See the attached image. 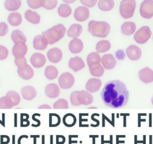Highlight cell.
I'll list each match as a JSON object with an SVG mask.
<instances>
[{
	"instance_id": "51",
	"label": "cell",
	"mask_w": 153,
	"mask_h": 144,
	"mask_svg": "<svg viewBox=\"0 0 153 144\" xmlns=\"http://www.w3.org/2000/svg\"><path fill=\"white\" fill-rule=\"evenodd\" d=\"M38 109H51L52 108L49 105L44 104V105H42L40 106H39Z\"/></svg>"
},
{
	"instance_id": "15",
	"label": "cell",
	"mask_w": 153,
	"mask_h": 144,
	"mask_svg": "<svg viewBox=\"0 0 153 144\" xmlns=\"http://www.w3.org/2000/svg\"><path fill=\"white\" fill-rule=\"evenodd\" d=\"M101 62L105 69L111 70L115 67L117 62L111 54H106L101 58Z\"/></svg>"
},
{
	"instance_id": "38",
	"label": "cell",
	"mask_w": 153,
	"mask_h": 144,
	"mask_svg": "<svg viewBox=\"0 0 153 144\" xmlns=\"http://www.w3.org/2000/svg\"><path fill=\"white\" fill-rule=\"evenodd\" d=\"M87 63L88 66L96 63H100L101 58L99 54L97 52H91L87 57Z\"/></svg>"
},
{
	"instance_id": "58",
	"label": "cell",
	"mask_w": 153,
	"mask_h": 144,
	"mask_svg": "<svg viewBox=\"0 0 153 144\" xmlns=\"http://www.w3.org/2000/svg\"><path fill=\"white\" fill-rule=\"evenodd\" d=\"M152 104L153 105V96L152 97Z\"/></svg>"
},
{
	"instance_id": "37",
	"label": "cell",
	"mask_w": 153,
	"mask_h": 144,
	"mask_svg": "<svg viewBox=\"0 0 153 144\" xmlns=\"http://www.w3.org/2000/svg\"><path fill=\"white\" fill-rule=\"evenodd\" d=\"M7 96H8L10 99H11L13 104H14V106H17L19 104L20 102V96L18 92L14 91H9L6 93Z\"/></svg>"
},
{
	"instance_id": "30",
	"label": "cell",
	"mask_w": 153,
	"mask_h": 144,
	"mask_svg": "<svg viewBox=\"0 0 153 144\" xmlns=\"http://www.w3.org/2000/svg\"><path fill=\"white\" fill-rule=\"evenodd\" d=\"M45 74L46 78L49 80H53L58 76L59 70L54 66L49 65L45 68Z\"/></svg>"
},
{
	"instance_id": "42",
	"label": "cell",
	"mask_w": 153,
	"mask_h": 144,
	"mask_svg": "<svg viewBox=\"0 0 153 144\" xmlns=\"http://www.w3.org/2000/svg\"><path fill=\"white\" fill-rule=\"evenodd\" d=\"M29 116L27 114L22 113L20 114V126L22 127H27L29 126L30 122L29 121Z\"/></svg>"
},
{
	"instance_id": "12",
	"label": "cell",
	"mask_w": 153,
	"mask_h": 144,
	"mask_svg": "<svg viewBox=\"0 0 153 144\" xmlns=\"http://www.w3.org/2000/svg\"><path fill=\"white\" fill-rule=\"evenodd\" d=\"M140 80L145 83L153 82V71L148 67L145 68L139 72Z\"/></svg>"
},
{
	"instance_id": "55",
	"label": "cell",
	"mask_w": 153,
	"mask_h": 144,
	"mask_svg": "<svg viewBox=\"0 0 153 144\" xmlns=\"http://www.w3.org/2000/svg\"><path fill=\"white\" fill-rule=\"evenodd\" d=\"M15 116V124H14V127H17V114H14Z\"/></svg>"
},
{
	"instance_id": "57",
	"label": "cell",
	"mask_w": 153,
	"mask_h": 144,
	"mask_svg": "<svg viewBox=\"0 0 153 144\" xmlns=\"http://www.w3.org/2000/svg\"><path fill=\"white\" fill-rule=\"evenodd\" d=\"M88 109H97V108L96 107H90V108H89Z\"/></svg>"
},
{
	"instance_id": "4",
	"label": "cell",
	"mask_w": 153,
	"mask_h": 144,
	"mask_svg": "<svg viewBox=\"0 0 153 144\" xmlns=\"http://www.w3.org/2000/svg\"><path fill=\"white\" fill-rule=\"evenodd\" d=\"M93 97L87 91H76L70 94V101L72 105L77 106L81 105H88L93 102Z\"/></svg>"
},
{
	"instance_id": "8",
	"label": "cell",
	"mask_w": 153,
	"mask_h": 144,
	"mask_svg": "<svg viewBox=\"0 0 153 144\" xmlns=\"http://www.w3.org/2000/svg\"><path fill=\"white\" fill-rule=\"evenodd\" d=\"M140 13L143 18L150 19L153 16V0H144L141 3Z\"/></svg>"
},
{
	"instance_id": "11",
	"label": "cell",
	"mask_w": 153,
	"mask_h": 144,
	"mask_svg": "<svg viewBox=\"0 0 153 144\" xmlns=\"http://www.w3.org/2000/svg\"><path fill=\"white\" fill-rule=\"evenodd\" d=\"M46 62V59L44 55L41 53H35L32 55L30 58V63L32 65L36 68L43 67Z\"/></svg>"
},
{
	"instance_id": "34",
	"label": "cell",
	"mask_w": 153,
	"mask_h": 144,
	"mask_svg": "<svg viewBox=\"0 0 153 144\" xmlns=\"http://www.w3.org/2000/svg\"><path fill=\"white\" fill-rule=\"evenodd\" d=\"M111 48V43L107 40H100L96 46V50L98 53H103L108 51Z\"/></svg>"
},
{
	"instance_id": "40",
	"label": "cell",
	"mask_w": 153,
	"mask_h": 144,
	"mask_svg": "<svg viewBox=\"0 0 153 144\" xmlns=\"http://www.w3.org/2000/svg\"><path fill=\"white\" fill-rule=\"evenodd\" d=\"M57 0H43L42 7L47 10H52L57 5Z\"/></svg>"
},
{
	"instance_id": "18",
	"label": "cell",
	"mask_w": 153,
	"mask_h": 144,
	"mask_svg": "<svg viewBox=\"0 0 153 144\" xmlns=\"http://www.w3.org/2000/svg\"><path fill=\"white\" fill-rule=\"evenodd\" d=\"M126 54L128 58L132 60H137L141 56V51L137 46L131 45L126 50Z\"/></svg>"
},
{
	"instance_id": "16",
	"label": "cell",
	"mask_w": 153,
	"mask_h": 144,
	"mask_svg": "<svg viewBox=\"0 0 153 144\" xmlns=\"http://www.w3.org/2000/svg\"><path fill=\"white\" fill-rule=\"evenodd\" d=\"M21 94L24 99L26 100H32L36 97L37 94L35 88L30 86L23 87L21 90Z\"/></svg>"
},
{
	"instance_id": "22",
	"label": "cell",
	"mask_w": 153,
	"mask_h": 144,
	"mask_svg": "<svg viewBox=\"0 0 153 144\" xmlns=\"http://www.w3.org/2000/svg\"><path fill=\"white\" fill-rule=\"evenodd\" d=\"M47 42L42 35L36 36L33 40V47L37 50H44L47 47Z\"/></svg>"
},
{
	"instance_id": "47",
	"label": "cell",
	"mask_w": 153,
	"mask_h": 144,
	"mask_svg": "<svg viewBox=\"0 0 153 144\" xmlns=\"http://www.w3.org/2000/svg\"><path fill=\"white\" fill-rule=\"evenodd\" d=\"M10 141L9 137L7 135L1 136V144H8Z\"/></svg>"
},
{
	"instance_id": "53",
	"label": "cell",
	"mask_w": 153,
	"mask_h": 144,
	"mask_svg": "<svg viewBox=\"0 0 153 144\" xmlns=\"http://www.w3.org/2000/svg\"><path fill=\"white\" fill-rule=\"evenodd\" d=\"M39 135H31L30 138L33 139V144H36V139L39 138Z\"/></svg>"
},
{
	"instance_id": "13",
	"label": "cell",
	"mask_w": 153,
	"mask_h": 144,
	"mask_svg": "<svg viewBox=\"0 0 153 144\" xmlns=\"http://www.w3.org/2000/svg\"><path fill=\"white\" fill-rule=\"evenodd\" d=\"M45 95L51 99H54L59 96L60 94V89L59 86L56 83H50L46 86L45 88Z\"/></svg>"
},
{
	"instance_id": "19",
	"label": "cell",
	"mask_w": 153,
	"mask_h": 144,
	"mask_svg": "<svg viewBox=\"0 0 153 144\" xmlns=\"http://www.w3.org/2000/svg\"><path fill=\"white\" fill-rule=\"evenodd\" d=\"M102 86V81L97 78H91L86 83L85 88L87 91L91 93L97 92Z\"/></svg>"
},
{
	"instance_id": "31",
	"label": "cell",
	"mask_w": 153,
	"mask_h": 144,
	"mask_svg": "<svg viewBox=\"0 0 153 144\" xmlns=\"http://www.w3.org/2000/svg\"><path fill=\"white\" fill-rule=\"evenodd\" d=\"M114 6L113 0H99L98 2L99 9L104 11L111 10Z\"/></svg>"
},
{
	"instance_id": "2",
	"label": "cell",
	"mask_w": 153,
	"mask_h": 144,
	"mask_svg": "<svg viewBox=\"0 0 153 144\" xmlns=\"http://www.w3.org/2000/svg\"><path fill=\"white\" fill-rule=\"evenodd\" d=\"M66 29L62 24L54 26L46 31L42 32V36L47 44L53 45L62 39L65 36Z\"/></svg>"
},
{
	"instance_id": "41",
	"label": "cell",
	"mask_w": 153,
	"mask_h": 144,
	"mask_svg": "<svg viewBox=\"0 0 153 144\" xmlns=\"http://www.w3.org/2000/svg\"><path fill=\"white\" fill-rule=\"evenodd\" d=\"M28 6L33 9H38L42 7L43 0H27Z\"/></svg>"
},
{
	"instance_id": "29",
	"label": "cell",
	"mask_w": 153,
	"mask_h": 144,
	"mask_svg": "<svg viewBox=\"0 0 153 144\" xmlns=\"http://www.w3.org/2000/svg\"><path fill=\"white\" fill-rule=\"evenodd\" d=\"M5 8L10 11H17L22 5L21 0H6L5 1Z\"/></svg>"
},
{
	"instance_id": "56",
	"label": "cell",
	"mask_w": 153,
	"mask_h": 144,
	"mask_svg": "<svg viewBox=\"0 0 153 144\" xmlns=\"http://www.w3.org/2000/svg\"><path fill=\"white\" fill-rule=\"evenodd\" d=\"M13 144H15V135H13Z\"/></svg>"
},
{
	"instance_id": "17",
	"label": "cell",
	"mask_w": 153,
	"mask_h": 144,
	"mask_svg": "<svg viewBox=\"0 0 153 144\" xmlns=\"http://www.w3.org/2000/svg\"><path fill=\"white\" fill-rule=\"evenodd\" d=\"M27 51V46L24 43H19L14 45L13 48V54L15 58L24 57Z\"/></svg>"
},
{
	"instance_id": "35",
	"label": "cell",
	"mask_w": 153,
	"mask_h": 144,
	"mask_svg": "<svg viewBox=\"0 0 153 144\" xmlns=\"http://www.w3.org/2000/svg\"><path fill=\"white\" fill-rule=\"evenodd\" d=\"M14 106L13 101L7 96L0 98V109H10Z\"/></svg>"
},
{
	"instance_id": "46",
	"label": "cell",
	"mask_w": 153,
	"mask_h": 144,
	"mask_svg": "<svg viewBox=\"0 0 153 144\" xmlns=\"http://www.w3.org/2000/svg\"><path fill=\"white\" fill-rule=\"evenodd\" d=\"M98 0H80L81 4L89 8L94 6L97 4Z\"/></svg>"
},
{
	"instance_id": "23",
	"label": "cell",
	"mask_w": 153,
	"mask_h": 144,
	"mask_svg": "<svg viewBox=\"0 0 153 144\" xmlns=\"http://www.w3.org/2000/svg\"><path fill=\"white\" fill-rule=\"evenodd\" d=\"M25 18L29 22L33 24H38L41 22V16L35 11L27 10L25 13Z\"/></svg>"
},
{
	"instance_id": "1",
	"label": "cell",
	"mask_w": 153,
	"mask_h": 144,
	"mask_svg": "<svg viewBox=\"0 0 153 144\" xmlns=\"http://www.w3.org/2000/svg\"><path fill=\"white\" fill-rule=\"evenodd\" d=\"M104 103L110 108H120L128 101L129 92L124 83L118 80L109 81L100 92Z\"/></svg>"
},
{
	"instance_id": "3",
	"label": "cell",
	"mask_w": 153,
	"mask_h": 144,
	"mask_svg": "<svg viewBox=\"0 0 153 144\" xmlns=\"http://www.w3.org/2000/svg\"><path fill=\"white\" fill-rule=\"evenodd\" d=\"M88 32L92 36L104 38L108 36L111 27L105 22H98L91 20L88 24Z\"/></svg>"
},
{
	"instance_id": "20",
	"label": "cell",
	"mask_w": 153,
	"mask_h": 144,
	"mask_svg": "<svg viewBox=\"0 0 153 144\" xmlns=\"http://www.w3.org/2000/svg\"><path fill=\"white\" fill-rule=\"evenodd\" d=\"M83 43L82 40L79 38H74L69 43L68 47L72 54H79L81 52L83 49Z\"/></svg>"
},
{
	"instance_id": "45",
	"label": "cell",
	"mask_w": 153,
	"mask_h": 144,
	"mask_svg": "<svg viewBox=\"0 0 153 144\" xmlns=\"http://www.w3.org/2000/svg\"><path fill=\"white\" fill-rule=\"evenodd\" d=\"M9 31V27L5 22H0V36H5Z\"/></svg>"
},
{
	"instance_id": "10",
	"label": "cell",
	"mask_w": 153,
	"mask_h": 144,
	"mask_svg": "<svg viewBox=\"0 0 153 144\" xmlns=\"http://www.w3.org/2000/svg\"><path fill=\"white\" fill-rule=\"evenodd\" d=\"M47 56L50 62L53 63H59L62 58V52L59 48L54 47L50 49L48 51Z\"/></svg>"
},
{
	"instance_id": "36",
	"label": "cell",
	"mask_w": 153,
	"mask_h": 144,
	"mask_svg": "<svg viewBox=\"0 0 153 144\" xmlns=\"http://www.w3.org/2000/svg\"><path fill=\"white\" fill-rule=\"evenodd\" d=\"M61 122L59 116L56 113H50L49 115V126L50 127H56L59 126Z\"/></svg>"
},
{
	"instance_id": "25",
	"label": "cell",
	"mask_w": 153,
	"mask_h": 144,
	"mask_svg": "<svg viewBox=\"0 0 153 144\" xmlns=\"http://www.w3.org/2000/svg\"><path fill=\"white\" fill-rule=\"evenodd\" d=\"M135 23L131 22H124L121 26L122 33L125 36L132 35L136 30Z\"/></svg>"
},
{
	"instance_id": "32",
	"label": "cell",
	"mask_w": 153,
	"mask_h": 144,
	"mask_svg": "<svg viewBox=\"0 0 153 144\" xmlns=\"http://www.w3.org/2000/svg\"><path fill=\"white\" fill-rule=\"evenodd\" d=\"M76 118L75 115L71 113H68L64 116L62 122L63 124L68 127H72L76 123Z\"/></svg>"
},
{
	"instance_id": "48",
	"label": "cell",
	"mask_w": 153,
	"mask_h": 144,
	"mask_svg": "<svg viewBox=\"0 0 153 144\" xmlns=\"http://www.w3.org/2000/svg\"><path fill=\"white\" fill-rule=\"evenodd\" d=\"M66 141V138L62 135L56 136V144H64Z\"/></svg>"
},
{
	"instance_id": "44",
	"label": "cell",
	"mask_w": 153,
	"mask_h": 144,
	"mask_svg": "<svg viewBox=\"0 0 153 144\" xmlns=\"http://www.w3.org/2000/svg\"><path fill=\"white\" fill-rule=\"evenodd\" d=\"M9 55V51L7 49L2 46L0 45V60H4L7 58Z\"/></svg>"
},
{
	"instance_id": "5",
	"label": "cell",
	"mask_w": 153,
	"mask_h": 144,
	"mask_svg": "<svg viewBox=\"0 0 153 144\" xmlns=\"http://www.w3.org/2000/svg\"><path fill=\"white\" fill-rule=\"evenodd\" d=\"M136 6L135 0H122L120 7V12L122 17L124 19L132 17Z\"/></svg>"
},
{
	"instance_id": "28",
	"label": "cell",
	"mask_w": 153,
	"mask_h": 144,
	"mask_svg": "<svg viewBox=\"0 0 153 144\" xmlns=\"http://www.w3.org/2000/svg\"><path fill=\"white\" fill-rule=\"evenodd\" d=\"M91 74L93 76L99 77L101 76L104 73V68L100 64V63L93 64L89 66Z\"/></svg>"
},
{
	"instance_id": "7",
	"label": "cell",
	"mask_w": 153,
	"mask_h": 144,
	"mask_svg": "<svg viewBox=\"0 0 153 144\" xmlns=\"http://www.w3.org/2000/svg\"><path fill=\"white\" fill-rule=\"evenodd\" d=\"M74 76L70 73L65 72L59 77V86L63 90H68L71 88L74 84Z\"/></svg>"
},
{
	"instance_id": "21",
	"label": "cell",
	"mask_w": 153,
	"mask_h": 144,
	"mask_svg": "<svg viewBox=\"0 0 153 144\" xmlns=\"http://www.w3.org/2000/svg\"><path fill=\"white\" fill-rule=\"evenodd\" d=\"M19 76L24 80H29L34 76V71L29 65H27L23 68H18Z\"/></svg>"
},
{
	"instance_id": "26",
	"label": "cell",
	"mask_w": 153,
	"mask_h": 144,
	"mask_svg": "<svg viewBox=\"0 0 153 144\" xmlns=\"http://www.w3.org/2000/svg\"><path fill=\"white\" fill-rule=\"evenodd\" d=\"M11 39L15 44L19 43H26L27 38L23 32L16 29L14 30L11 33Z\"/></svg>"
},
{
	"instance_id": "39",
	"label": "cell",
	"mask_w": 153,
	"mask_h": 144,
	"mask_svg": "<svg viewBox=\"0 0 153 144\" xmlns=\"http://www.w3.org/2000/svg\"><path fill=\"white\" fill-rule=\"evenodd\" d=\"M68 108V103L65 99H59L53 104L54 109H67Z\"/></svg>"
},
{
	"instance_id": "27",
	"label": "cell",
	"mask_w": 153,
	"mask_h": 144,
	"mask_svg": "<svg viewBox=\"0 0 153 144\" xmlns=\"http://www.w3.org/2000/svg\"><path fill=\"white\" fill-rule=\"evenodd\" d=\"M7 21L11 26L17 27L22 24L23 18L20 14L19 13H12L9 15Z\"/></svg>"
},
{
	"instance_id": "43",
	"label": "cell",
	"mask_w": 153,
	"mask_h": 144,
	"mask_svg": "<svg viewBox=\"0 0 153 144\" xmlns=\"http://www.w3.org/2000/svg\"><path fill=\"white\" fill-rule=\"evenodd\" d=\"M15 64L18 68H23L27 65V61L25 57L16 58L15 59Z\"/></svg>"
},
{
	"instance_id": "33",
	"label": "cell",
	"mask_w": 153,
	"mask_h": 144,
	"mask_svg": "<svg viewBox=\"0 0 153 144\" xmlns=\"http://www.w3.org/2000/svg\"><path fill=\"white\" fill-rule=\"evenodd\" d=\"M72 13V9L71 7L66 4H61L58 8V13L62 18L68 17Z\"/></svg>"
},
{
	"instance_id": "49",
	"label": "cell",
	"mask_w": 153,
	"mask_h": 144,
	"mask_svg": "<svg viewBox=\"0 0 153 144\" xmlns=\"http://www.w3.org/2000/svg\"><path fill=\"white\" fill-rule=\"evenodd\" d=\"M37 116H41V114H38V113H35L34 114L33 116H32V119L33 121L36 122V124L35 126H34L33 127H38L39 126H40L41 125V121L40 120L36 119V117Z\"/></svg>"
},
{
	"instance_id": "54",
	"label": "cell",
	"mask_w": 153,
	"mask_h": 144,
	"mask_svg": "<svg viewBox=\"0 0 153 144\" xmlns=\"http://www.w3.org/2000/svg\"><path fill=\"white\" fill-rule=\"evenodd\" d=\"M64 2L67 4H72L73 2H75L76 0H62Z\"/></svg>"
},
{
	"instance_id": "9",
	"label": "cell",
	"mask_w": 153,
	"mask_h": 144,
	"mask_svg": "<svg viewBox=\"0 0 153 144\" xmlns=\"http://www.w3.org/2000/svg\"><path fill=\"white\" fill-rule=\"evenodd\" d=\"M74 16L77 21L84 22L89 17V10L86 7L79 6L75 9Z\"/></svg>"
},
{
	"instance_id": "14",
	"label": "cell",
	"mask_w": 153,
	"mask_h": 144,
	"mask_svg": "<svg viewBox=\"0 0 153 144\" xmlns=\"http://www.w3.org/2000/svg\"><path fill=\"white\" fill-rule=\"evenodd\" d=\"M68 67L73 71L78 72L85 67V63L81 58L76 56L70 58L68 62Z\"/></svg>"
},
{
	"instance_id": "50",
	"label": "cell",
	"mask_w": 153,
	"mask_h": 144,
	"mask_svg": "<svg viewBox=\"0 0 153 144\" xmlns=\"http://www.w3.org/2000/svg\"><path fill=\"white\" fill-rule=\"evenodd\" d=\"M116 58L119 60H123L125 57L124 51L122 50H119L117 51L116 53Z\"/></svg>"
},
{
	"instance_id": "52",
	"label": "cell",
	"mask_w": 153,
	"mask_h": 144,
	"mask_svg": "<svg viewBox=\"0 0 153 144\" xmlns=\"http://www.w3.org/2000/svg\"><path fill=\"white\" fill-rule=\"evenodd\" d=\"M28 136L27 135H22L19 137L18 140V144H22V140L23 139H27Z\"/></svg>"
},
{
	"instance_id": "6",
	"label": "cell",
	"mask_w": 153,
	"mask_h": 144,
	"mask_svg": "<svg viewBox=\"0 0 153 144\" xmlns=\"http://www.w3.org/2000/svg\"><path fill=\"white\" fill-rule=\"evenodd\" d=\"M152 36V31L149 27L144 26L141 27L134 35V40L135 41L140 44H145Z\"/></svg>"
},
{
	"instance_id": "24",
	"label": "cell",
	"mask_w": 153,
	"mask_h": 144,
	"mask_svg": "<svg viewBox=\"0 0 153 144\" xmlns=\"http://www.w3.org/2000/svg\"><path fill=\"white\" fill-rule=\"evenodd\" d=\"M82 32V27L78 24H74L68 29L67 34L68 37L75 38L80 36Z\"/></svg>"
}]
</instances>
